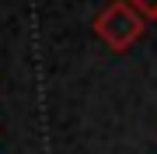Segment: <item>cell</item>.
Wrapping results in <instances>:
<instances>
[{
  "label": "cell",
  "mask_w": 157,
  "mask_h": 154,
  "mask_svg": "<svg viewBox=\"0 0 157 154\" xmlns=\"http://www.w3.org/2000/svg\"><path fill=\"white\" fill-rule=\"evenodd\" d=\"M143 28H147V18L136 11L129 0H112V4H105L98 11V18H94V35L112 53H126L143 35Z\"/></svg>",
  "instance_id": "obj_1"
},
{
  "label": "cell",
  "mask_w": 157,
  "mask_h": 154,
  "mask_svg": "<svg viewBox=\"0 0 157 154\" xmlns=\"http://www.w3.org/2000/svg\"><path fill=\"white\" fill-rule=\"evenodd\" d=\"M129 4H133L147 21H157V0H129Z\"/></svg>",
  "instance_id": "obj_2"
}]
</instances>
